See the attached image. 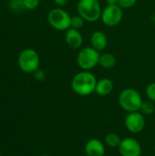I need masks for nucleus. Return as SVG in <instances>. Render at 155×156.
Listing matches in <instances>:
<instances>
[{
  "mask_svg": "<svg viewBox=\"0 0 155 156\" xmlns=\"http://www.w3.org/2000/svg\"><path fill=\"white\" fill-rule=\"evenodd\" d=\"M97 81L98 80L93 73L89 70H81L73 76L70 87L76 94L86 97L95 92Z\"/></svg>",
  "mask_w": 155,
  "mask_h": 156,
  "instance_id": "1",
  "label": "nucleus"
},
{
  "mask_svg": "<svg viewBox=\"0 0 155 156\" xmlns=\"http://www.w3.org/2000/svg\"><path fill=\"white\" fill-rule=\"evenodd\" d=\"M118 101L123 111L133 112H140L143 100L137 90L133 88H126L120 92Z\"/></svg>",
  "mask_w": 155,
  "mask_h": 156,
  "instance_id": "2",
  "label": "nucleus"
},
{
  "mask_svg": "<svg viewBox=\"0 0 155 156\" xmlns=\"http://www.w3.org/2000/svg\"><path fill=\"white\" fill-rule=\"evenodd\" d=\"M77 11L85 22L93 23L100 19L102 8L99 0H79Z\"/></svg>",
  "mask_w": 155,
  "mask_h": 156,
  "instance_id": "3",
  "label": "nucleus"
},
{
  "mask_svg": "<svg viewBox=\"0 0 155 156\" xmlns=\"http://www.w3.org/2000/svg\"><path fill=\"white\" fill-rule=\"evenodd\" d=\"M100 56V53L91 46L84 47L80 48V50L79 51L76 58V61L79 68L81 69V70L90 71L97 65H99Z\"/></svg>",
  "mask_w": 155,
  "mask_h": 156,
  "instance_id": "4",
  "label": "nucleus"
},
{
  "mask_svg": "<svg viewBox=\"0 0 155 156\" xmlns=\"http://www.w3.org/2000/svg\"><path fill=\"white\" fill-rule=\"evenodd\" d=\"M19 69L25 73H34L39 69L40 58L38 53L33 48H26L20 52L17 58Z\"/></svg>",
  "mask_w": 155,
  "mask_h": 156,
  "instance_id": "5",
  "label": "nucleus"
},
{
  "mask_svg": "<svg viewBox=\"0 0 155 156\" xmlns=\"http://www.w3.org/2000/svg\"><path fill=\"white\" fill-rule=\"evenodd\" d=\"M48 21L51 27L58 31H67L70 28L71 16L61 7H56L48 14Z\"/></svg>",
  "mask_w": 155,
  "mask_h": 156,
  "instance_id": "6",
  "label": "nucleus"
},
{
  "mask_svg": "<svg viewBox=\"0 0 155 156\" xmlns=\"http://www.w3.org/2000/svg\"><path fill=\"white\" fill-rule=\"evenodd\" d=\"M123 18V9L118 5H107L101 12L100 19L109 27L118 26Z\"/></svg>",
  "mask_w": 155,
  "mask_h": 156,
  "instance_id": "7",
  "label": "nucleus"
},
{
  "mask_svg": "<svg viewBox=\"0 0 155 156\" xmlns=\"http://www.w3.org/2000/svg\"><path fill=\"white\" fill-rule=\"evenodd\" d=\"M124 125L131 133H140L146 126L145 116L141 112H128L124 118Z\"/></svg>",
  "mask_w": 155,
  "mask_h": 156,
  "instance_id": "8",
  "label": "nucleus"
},
{
  "mask_svg": "<svg viewBox=\"0 0 155 156\" xmlns=\"http://www.w3.org/2000/svg\"><path fill=\"white\" fill-rule=\"evenodd\" d=\"M121 156H142L143 149L138 140L132 137H126L122 139L118 147Z\"/></svg>",
  "mask_w": 155,
  "mask_h": 156,
  "instance_id": "9",
  "label": "nucleus"
},
{
  "mask_svg": "<svg viewBox=\"0 0 155 156\" xmlns=\"http://www.w3.org/2000/svg\"><path fill=\"white\" fill-rule=\"evenodd\" d=\"M86 156H104L106 154L105 144L99 139L89 140L84 147Z\"/></svg>",
  "mask_w": 155,
  "mask_h": 156,
  "instance_id": "10",
  "label": "nucleus"
},
{
  "mask_svg": "<svg viewBox=\"0 0 155 156\" xmlns=\"http://www.w3.org/2000/svg\"><path fill=\"white\" fill-rule=\"evenodd\" d=\"M65 42L72 49H79L83 44V36L79 29L69 28L65 33Z\"/></svg>",
  "mask_w": 155,
  "mask_h": 156,
  "instance_id": "11",
  "label": "nucleus"
},
{
  "mask_svg": "<svg viewBox=\"0 0 155 156\" xmlns=\"http://www.w3.org/2000/svg\"><path fill=\"white\" fill-rule=\"evenodd\" d=\"M90 44L99 52L103 51L108 46V37L103 31L96 30L90 36Z\"/></svg>",
  "mask_w": 155,
  "mask_h": 156,
  "instance_id": "12",
  "label": "nucleus"
},
{
  "mask_svg": "<svg viewBox=\"0 0 155 156\" xmlns=\"http://www.w3.org/2000/svg\"><path fill=\"white\" fill-rule=\"evenodd\" d=\"M114 85L111 79L109 78H101L98 80L96 84L95 92L99 96H108L113 90Z\"/></svg>",
  "mask_w": 155,
  "mask_h": 156,
  "instance_id": "13",
  "label": "nucleus"
},
{
  "mask_svg": "<svg viewBox=\"0 0 155 156\" xmlns=\"http://www.w3.org/2000/svg\"><path fill=\"white\" fill-rule=\"evenodd\" d=\"M117 63V58L116 57L109 52H104L100 54V60H99V65L103 68V69H112Z\"/></svg>",
  "mask_w": 155,
  "mask_h": 156,
  "instance_id": "14",
  "label": "nucleus"
},
{
  "mask_svg": "<svg viewBox=\"0 0 155 156\" xmlns=\"http://www.w3.org/2000/svg\"><path fill=\"white\" fill-rule=\"evenodd\" d=\"M121 142H122L121 137L117 133H110L104 138L105 145H107L108 147L112 148V149L118 148L120 144H121Z\"/></svg>",
  "mask_w": 155,
  "mask_h": 156,
  "instance_id": "15",
  "label": "nucleus"
},
{
  "mask_svg": "<svg viewBox=\"0 0 155 156\" xmlns=\"http://www.w3.org/2000/svg\"><path fill=\"white\" fill-rule=\"evenodd\" d=\"M154 102L151 101H143L142 104V107L140 109V112L144 115V116H150L152 115L155 112V106L153 104Z\"/></svg>",
  "mask_w": 155,
  "mask_h": 156,
  "instance_id": "16",
  "label": "nucleus"
},
{
  "mask_svg": "<svg viewBox=\"0 0 155 156\" xmlns=\"http://www.w3.org/2000/svg\"><path fill=\"white\" fill-rule=\"evenodd\" d=\"M85 20L79 15L71 16V22H70V27L75 29H80L84 26Z\"/></svg>",
  "mask_w": 155,
  "mask_h": 156,
  "instance_id": "17",
  "label": "nucleus"
},
{
  "mask_svg": "<svg viewBox=\"0 0 155 156\" xmlns=\"http://www.w3.org/2000/svg\"><path fill=\"white\" fill-rule=\"evenodd\" d=\"M145 95L147 99L153 102H155V82L150 83L145 90Z\"/></svg>",
  "mask_w": 155,
  "mask_h": 156,
  "instance_id": "18",
  "label": "nucleus"
},
{
  "mask_svg": "<svg viewBox=\"0 0 155 156\" xmlns=\"http://www.w3.org/2000/svg\"><path fill=\"white\" fill-rule=\"evenodd\" d=\"M9 6L14 11H20L21 9L25 8L23 0H10Z\"/></svg>",
  "mask_w": 155,
  "mask_h": 156,
  "instance_id": "19",
  "label": "nucleus"
},
{
  "mask_svg": "<svg viewBox=\"0 0 155 156\" xmlns=\"http://www.w3.org/2000/svg\"><path fill=\"white\" fill-rule=\"evenodd\" d=\"M24 5L26 9L28 10H34L39 5L40 0H23Z\"/></svg>",
  "mask_w": 155,
  "mask_h": 156,
  "instance_id": "20",
  "label": "nucleus"
},
{
  "mask_svg": "<svg viewBox=\"0 0 155 156\" xmlns=\"http://www.w3.org/2000/svg\"><path fill=\"white\" fill-rule=\"evenodd\" d=\"M137 0H118V5L122 9H129L136 4Z\"/></svg>",
  "mask_w": 155,
  "mask_h": 156,
  "instance_id": "21",
  "label": "nucleus"
},
{
  "mask_svg": "<svg viewBox=\"0 0 155 156\" xmlns=\"http://www.w3.org/2000/svg\"><path fill=\"white\" fill-rule=\"evenodd\" d=\"M33 74H34V78H35L36 80H37V81H43V80H45V78H46L45 72H44L42 69H37Z\"/></svg>",
  "mask_w": 155,
  "mask_h": 156,
  "instance_id": "22",
  "label": "nucleus"
},
{
  "mask_svg": "<svg viewBox=\"0 0 155 156\" xmlns=\"http://www.w3.org/2000/svg\"><path fill=\"white\" fill-rule=\"evenodd\" d=\"M69 0H54V3L58 6V7H63L65 6Z\"/></svg>",
  "mask_w": 155,
  "mask_h": 156,
  "instance_id": "23",
  "label": "nucleus"
},
{
  "mask_svg": "<svg viewBox=\"0 0 155 156\" xmlns=\"http://www.w3.org/2000/svg\"><path fill=\"white\" fill-rule=\"evenodd\" d=\"M107 5H117L118 0H105Z\"/></svg>",
  "mask_w": 155,
  "mask_h": 156,
  "instance_id": "24",
  "label": "nucleus"
},
{
  "mask_svg": "<svg viewBox=\"0 0 155 156\" xmlns=\"http://www.w3.org/2000/svg\"><path fill=\"white\" fill-rule=\"evenodd\" d=\"M41 156H49V155H48V154H42Z\"/></svg>",
  "mask_w": 155,
  "mask_h": 156,
  "instance_id": "25",
  "label": "nucleus"
},
{
  "mask_svg": "<svg viewBox=\"0 0 155 156\" xmlns=\"http://www.w3.org/2000/svg\"><path fill=\"white\" fill-rule=\"evenodd\" d=\"M154 151H155V144H154Z\"/></svg>",
  "mask_w": 155,
  "mask_h": 156,
  "instance_id": "26",
  "label": "nucleus"
},
{
  "mask_svg": "<svg viewBox=\"0 0 155 156\" xmlns=\"http://www.w3.org/2000/svg\"><path fill=\"white\" fill-rule=\"evenodd\" d=\"M104 156H108V155H106V154H105V155H104Z\"/></svg>",
  "mask_w": 155,
  "mask_h": 156,
  "instance_id": "27",
  "label": "nucleus"
},
{
  "mask_svg": "<svg viewBox=\"0 0 155 156\" xmlns=\"http://www.w3.org/2000/svg\"><path fill=\"white\" fill-rule=\"evenodd\" d=\"M0 156H2V155H1V154H0Z\"/></svg>",
  "mask_w": 155,
  "mask_h": 156,
  "instance_id": "28",
  "label": "nucleus"
}]
</instances>
